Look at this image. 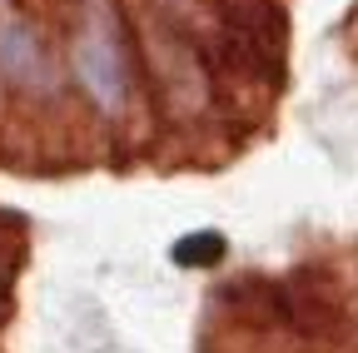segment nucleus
<instances>
[{
	"instance_id": "f257e3e1",
	"label": "nucleus",
	"mask_w": 358,
	"mask_h": 353,
	"mask_svg": "<svg viewBox=\"0 0 358 353\" xmlns=\"http://www.w3.org/2000/svg\"><path fill=\"white\" fill-rule=\"evenodd\" d=\"M70 70L75 80L85 85V95L105 105V110H120L129 100V60H124V40L100 20L90 15L75 35H70Z\"/></svg>"
},
{
	"instance_id": "f03ea898",
	"label": "nucleus",
	"mask_w": 358,
	"mask_h": 353,
	"mask_svg": "<svg viewBox=\"0 0 358 353\" xmlns=\"http://www.w3.org/2000/svg\"><path fill=\"white\" fill-rule=\"evenodd\" d=\"M145 65H150V80H155V95L174 110H199L204 95H209V65L194 55V45L179 30L169 25H155L145 35Z\"/></svg>"
},
{
	"instance_id": "7ed1b4c3",
	"label": "nucleus",
	"mask_w": 358,
	"mask_h": 353,
	"mask_svg": "<svg viewBox=\"0 0 358 353\" xmlns=\"http://www.w3.org/2000/svg\"><path fill=\"white\" fill-rule=\"evenodd\" d=\"M0 75L25 95H55V85H60L55 55L45 50V40L15 15L0 20Z\"/></svg>"
},
{
	"instance_id": "20e7f679",
	"label": "nucleus",
	"mask_w": 358,
	"mask_h": 353,
	"mask_svg": "<svg viewBox=\"0 0 358 353\" xmlns=\"http://www.w3.org/2000/svg\"><path fill=\"white\" fill-rule=\"evenodd\" d=\"M219 254H224V234H214V229L185 234L174 244V264H185V269H204V264H214Z\"/></svg>"
}]
</instances>
